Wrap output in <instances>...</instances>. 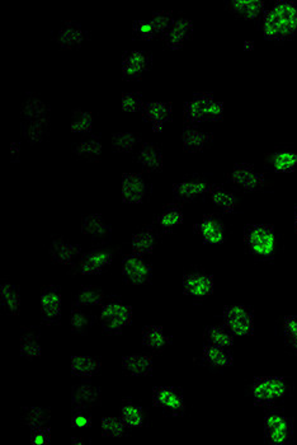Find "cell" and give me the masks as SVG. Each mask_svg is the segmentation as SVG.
<instances>
[{"instance_id": "6da1fadb", "label": "cell", "mask_w": 297, "mask_h": 445, "mask_svg": "<svg viewBox=\"0 0 297 445\" xmlns=\"http://www.w3.org/2000/svg\"><path fill=\"white\" fill-rule=\"evenodd\" d=\"M263 34L270 40H284L297 34L296 0H278L264 12Z\"/></svg>"}, {"instance_id": "7a4b0ae2", "label": "cell", "mask_w": 297, "mask_h": 445, "mask_svg": "<svg viewBox=\"0 0 297 445\" xmlns=\"http://www.w3.org/2000/svg\"><path fill=\"white\" fill-rule=\"evenodd\" d=\"M22 126L26 139L32 143H39L48 134L50 125V107L34 95H28L25 100L22 111Z\"/></svg>"}, {"instance_id": "3957f363", "label": "cell", "mask_w": 297, "mask_h": 445, "mask_svg": "<svg viewBox=\"0 0 297 445\" xmlns=\"http://www.w3.org/2000/svg\"><path fill=\"white\" fill-rule=\"evenodd\" d=\"M225 106L216 100L212 93L201 92L184 103L183 117L188 123H196L205 118H220L223 117Z\"/></svg>"}, {"instance_id": "277c9868", "label": "cell", "mask_w": 297, "mask_h": 445, "mask_svg": "<svg viewBox=\"0 0 297 445\" xmlns=\"http://www.w3.org/2000/svg\"><path fill=\"white\" fill-rule=\"evenodd\" d=\"M244 242L250 251L259 257L273 256L277 246L275 229L267 224H254L245 228Z\"/></svg>"}, {"instance_id": "5b68a950", "label": "cell", "mask_w": 297, "mask_h": 445, "mask_svg": "<svg viewBox=\"0 0 297 445\" xmlns=\"http://www.w3.org/2000/svg\"><path fill=\"white\" fill-rule=\"evenodd\" d=\"M99 320L106 331L118 332L132 321V308L121 301H111L102 307Z\"/></svg>"}, {"instance_id": "8992f818", "label": "cell", "mask_w": 297, "mask_h": 445, "mask_svg": "<svg viewBox=\"0 0 297 445\" xmlns=\"http://www.w3.org/2000/svg\"><path fill=\"white\" fill-rule=\"evenodd\" d=\"M287 383L282 378H258L251 385V396L257 404H268L284 397Z\"/></svg>"}, {"instance_id": "52a82bcc", "label": "cell", "mask_w": 297, "mask_h": 445, "mask_svg": "<svg viewBox=\"0 0 297 445\" xmlns=\"http://www.w3.org/2000/svg\"><path fill=\"white\" fill-rule=\"evenodd\" d=\"M223 321L233 335L248 336L254 331L253 315L243 306H230L223 309Z\"/></svg>"}, {"instance_id": "ba28073f", "label": "cell", "mask_w": 297, "mask_h": 445, "mask_svg": "<svg viewBox=\"0 0 297 445\" xmlns=\"http://www.w3.org/2000/svg\"><path fill=\"white\" fill-rule=\"evenodd\" d=\"M173 14L169 11H159L153 14L148 20H139L134 22L132 31L136 34L150 39L158 34H164L173 23Z\"/></svg>"}, {"instance_id": "9c48e42d", "label": "cell", "mask_w": 297, "mask_h": 445, "mask_svg": "<svg viewBox=\"0 0 297 445\" xmlns=\"http://www.w3.org/2000/svg\"><path fill=\"white\" fill-rule=\"evenodd\" d=\"M264 432L270 444H287L292 437V425L284 415L268 413L264 418Z\"/></svg>"}, {"instance_id": "30bf717a", "label": "cell", "mask_w": 297, "mask_h": 445, "mask_svg": "<svg viewBox=\"0 0 297 445\" xmlns=\"http://www.w3.org/2000/svg\"><path fill=\"white\" fill-rule=\"evenodd\" d=\"M230 178L235 185L244 190H259L265 185V176L262 172L257 171L251 165L240 163L233 168Z\"/></svg>"}, {"instance_id": "8fae6325", "label": "cell", "mask_w": 297, "mask_h": 445, "mask_svg": "<svg viewBox=\"0 0 297 445\" xmlns=\"http://www.w3.org/2000/svg\"><path fill=\"white\" fill-rule=\"evenodd\" d=\"M148 192L146 181L141 174L135 172H129L122 176L121 195L122 199L130 204H139L145 199Z\"/></svg>"}, {"instance_id": "7c38bea8", "label": "cell", "mask_w": 297, "mask_h": 445, "mask_svg": "<svg viewBox=\"0 0 297 445\" xmlns=\"http://www.w3.org/2000/svg\"><path fill=\"white\" fill-rule=\"evenodd\" d=\"M122 273L134 284H145L151 276V266L142 260L141 256L131 254L122 261Z\"/></svg>"}, {"instance_id": "4fadbf2b", "label": "cell", "mask_w": 297, "mask_h": 445, "mask_svg": "<svg viewBox=\"0 0 297 445\" xmlns=\"http://www.w3.org/2000/svg\"><path fill=\"white\" fill-rule=\"evenodd\" d=\"M172 103L163 102V101H150L144 103L142 106V115L151 123L153 129L156 131L162 130L164 125L167 123L169 117L172 115Z\"/></svg>"}, {"instance_id": "5bb4252c", "label": "cell", "mask_w": 297, "mask_h": 445, "mask_svg": "<svg viewBox=\"0 0 297 445\" xmlns=\"http://www.w3.org/2000/svg\"><path fill=\"white\" fill-rule=\"evenodd\" d=\"M151 57L146 51L142 50H131L122 56V74L129 78L139 76L148 68Z\"/></svg>"}, {"instance_id": "9a60e30c", "label": "cell", "mask_w": 297, "mask_h": 445, "mask_svg": "<svg viewBox=\"0 0 297 445\" xmlns=\"http://www.w3.org/2000/svg\"><path fill=\"white\" fill-rule=\"evenodd\" d=\"M183 292L186 294L202 298L212 293L214 290V278L207 274L184 275L182 280Z\"/></svg>"}, {"instance_id": "2e32d148", "label": "cell", "mask_w": 297, "mask_h": 445, "mask_svg": "<svg viewBox=\"0 0 297 445\" xmlns=\"http://www.w3.org/2000/svg\"><path fill=\"white\" fill-rule=\"evenodd\" d=\"M214 135L209 131L202 130L195 125H187L181 134L183 148L186 151H200L205 149L212 142Z\"/></svg>"}, {"instance_id": "e0dca14e", "label": "cell", "mask_w": 297, "mask_h": 445, "mask_svg": "<svg viewBox=\"0 0 297 445\" xmlns=\"http://www.w3.org/2000/svg\"><path fill=\"white\" fill-rule=\"evenodd\" d=\"M193 31V22L186 17L174 20L164 34V41L170 48H179Z\"/></svg>"}, {"instance_id": "ac0fdd59", "label": "cell", "mask_w": 297, "mask_h": 445, "mask_svg": "<svg viewBox=\"0 0 297 445\" xmlns=\"http://www.w3.org/2000/svg\"><path fill=\"white\" fill-rule=\"evenodd\" d=\"M115 254L109 249H95L84 254L81 261V273L83 275L97 274L113 260Z\"/></svg>"}, {"instance_id": "d6986e66", "label": "cell", "mask_w": 297, "mask_h": 445, "mask_svg": "<svg viewBox=\"0 0 297 445\" xmlns=\"http://www.w3.org/2000/svg\"><path fill=\"white\" fill-rule=\"evenodd\" d=\"M153 402L169 412H182L184 410V401L182 396L176 390L170 387H158L153 392Z\"/></svg>"}, {"instance_id": "ffe728a7", "label": "cell", "mask_w": 297, "mask_h": 445, "mask_svg": "<svg viewBox=\"0 0 297 445\" xmlns=\"http://www.w3.org/2000/svg\"><path fill=\"white\" fill-rule=\"evenodd\" d=\"M81 252V247L79 245L68 242L64 238H55L50 245L51 260L62 265H71Z\"/></svg>"}, {"instance_id": "44dd1931", "label": "cell", "mask_w": 297, "mask_h": 445, "mask_svg": "<svg viewBox=\"0 0 297 445\" xmlns=\"http://www.w3.org/2000/svg\"><path fill=\"white\" fill-rule=\"evenodd\" d=\"M195 229L197 233L202 237V240L207 243L219 245L225 240V229L223 226L214 217H205Z\"/></svg>"}, {"instance_id": "7402d4cb", "label": "cell", "mask_w": 297, "mask_h": 445, "mask_svg": "<svg viewBox=\"0 0 297 445\" xmlns=\"http://www.w3.org/2000/svg\"><path fill=\"white\" fill-rule=\"evenodd\" d=\"M87 32L81 25L74 22H67L56 34V41L62 48H73L81 45L85 40Z\"/></svg>"}, {"instance_id": "603a6c76", "label": "cell", "mask_w": 297, "mask_h": 445, "mask_svg": "<svg viewBox=\"0 0 297 445\" xmlns=\"http://www.w3.org/2000/svg\"><path fill=\"white\" fill-rule=\"evenodd\" d=\"M41 312L45 321L54 322L61 312V296L60 293L54 288L46 289L40 298Z\"/></svg>"}, {"instance_id": "cb8c5ba5", "label": "cell", "mask_w": 297, "mask_h": 445, "mask_svg": "<svg viewBox=\"0 0 297 445\" xmlns=\"http://www.w3.org/2000/svg\"><path fill=\"white\" fill-rule=\"evenodd\" d=\"M122 369L132 376H148L154 368L153 359L148 355L125 356L121 362Z\"/></svg>"}, {"instance_id": "d4e9b609", "label": "cell", "mask_w": 297, "mask_h": 445, "mask_svg": "<svg viewBox=\"0 0 297 445\" xmlns=\"http://www.w3.org/2000/svg\"><path fill=\"white\" fill-rule=\"evenodd\" d=\"M81 231L93 238H104L111 233V226L101 214H89L81 220Z\"/></svg>"}, {"instance_id": "484cf974", "label": "cell", "mask_w": 297, "mask_h": 445, "mask_svg": "<svg viewBox=\"0 0 297 445\" xmlns=\"http://www.w3.org/2000/svg\"><path fill=\"white\" fill-rule=\"evenodd\" d=\"M137 159L145 168H148L150 171H159L162 170L164 165V158H163L160 148L150 143L142 145L141 149L137 154Z\"/></svg>"}, {"instance_id": "4316f807", "label": "cell", "mask_w": 297, "mask_h": 445, "mask_svg": "<svg viewBox=\"0 0 297 445\" xmlns=\"http://www.w3.org/2000/svg\"><path fill=\"white\" fill-rule=\"evenodd\" d=\"M101 362L92 356H73L70 360V370L79 377H92L101 369Z\"/></svg>"}, {"instance_id": "83f0119b", "label": "cell", "mask_w": 297, "mask_h": 445, "mask_svg": "<svg viewBox=\"0 0 297 445\" xmlns=\"http://www.w3.org/2000/svg\"><path fill=\"white\" fill-rule=\"evenodd\" d=\"M101 390L92 384H79L71 393V404L75 407L90 406L99 401Z\"/></svg>"}, {"instance_id": "f1b7e54d", "label": "cell", "mask_w": 297, "mask_h": 445, "mask_svg": "<svg viewBox=\"0 0 297 445\" xmlns=\"http://www.w3.org/2000/svg\"><path fill=\"white\" fill-rule=\"evenodd\" d=\"M209 186L203 179H189L173 185V193L179 199H193L203 192L209 191Z\"/></svg>"}, {"instance_id": "f546056e", "label": "cell", "mask_w": 297, "mask_h": 445, "mask_svg": "<svg viewBox=\"0 0 297 445\" xmlns=\"http://www.w3.org/2000/svg\"><path fill=\"white\" fill-rule=\"evenodd\" d=\"M156 245V234L153 229L146 228L132 237L131 240V251L136 256L150 254Z\"/></svg>"}, {"instance_id": "4dcf8cb0", "label": "cell", "mask_w": 297, "mask_h": 445, "mask_svg": "<svg viewBox=\"0 0 297 445\" xmlns=\"http://www.w3.org/2000/svg\"><path fill=\"white\" fill-rule=\"evenodd\" d=\"M229 7L235 13L254 20L264 13L265 3L263 0H233L230 1Z\"/></svg>"}, {"instance_id": "1f68e13d", "label": "cell", "mask_w": 297, "mask_h": 445, "mask_svg": "<svg viewBox=\"0 0 297 445\" xmlns=\"http://www.w3.org/2000/svg\"><path fill=\"white\" fill-rule=\"evenodd\" d=\"M209 193L214 204L223 212H234L237 209V196L229 190L223 189L221 186H209Z\"/></svg>"}, {"instance_id": "d6a6232c", "label": "cell", "mask_w": 297, "mask_h": 445, "mask_svg": "<svg viewBox=\"0 0 297 445\" xmlns=\"http://www.w3.org/2000/svg\"><path fill=\"white\" fill-rule=\"evenodd\" d=\"M142 343L153 350H162L170 343V337L165 335L159 326H148L142 329Z\"/></svg>"}, {"instance_id": "836d02e7", "label": "cell", "mask_w": 297, "mask_h": 445, "mask_svg": "<svg viewBox=\"0 0 297 445\" xmlns=\"http://www.w3.org/2000/svg\"><path fill=\"white\" fill-rule=\"evenodd\" d=\"M270 167L278 172H292L297 168V151H275L268 157Z\"/></svg>"}, {"instance_id": "e575fe53", "label": "cell", "mask_w": 297, "mask_h": 445, "mask_svg": "<svg viewBox=\"0 0 297 445\" xmlns=\"http://www.w3.org/2000/svg\"><path fill=\"white\" fill-rule=\"evenodd\" d=\"M202 355L203 359L214 367L223 368V367H229L233 363V355L226 350V348H221L212 343L203 349Z\"/></svg>"}, {"instance_id": "d590c367", "label": "cell", "mask_w": 297, "mask_h": 445, "mask_svg": "<svg viewBox=\"0 0 297 445\" xmlns=\"http://www.w3.org/2000/svg\"><path fill=\"white\" fill-rule=\"evenodd\" d=\"M0 303L9 313L17 315L20 309V292L12 284H1L0 285Z\"/></svg>"}, {"instance_id": "8d00e7d4", "label": "cell", "mask_w": 297, "mask_h": 445, "mask_svg": "<svg viewBox=\"0 0 297 445\" xmlns=\"http://www.w3.org/2000/svg\"><path fill=\"white\" fill-rule=\"evenodd\" d=\"M101 139L98 137H89L83 139L74 146V153L79 157L95 158L98 157L102 153Z\"/></svg>"}, {"instance_id": "74e56055", "label": "cell", "mask_w": 297, "mask_h": 445, "mask_svg": "<svg viewBox=\"0 0 297 445\" xmlns=\"http://www.w3.org/2000/svg\"><path fill=\"white\" fill-rule=\"evenodd\" d=\"M22 418L25 424L27 425L31 430H34L48 424L50 413L40 407H28L22 412Z\"/></svg>"}, {"instance_id": "f35d334b", "label": "cell", "mask_w": 297, "mask_h": 445, "mask_svg": "<svg viewBox=\"0 0 297 445\" xmlns=\"http://www.w3.org/2000/svg\"><path fill=\"white\" fill-rule=\"evenodd\" d=\"M20 351L22 356H25L27 359L40 357L42 349H41L40 341H39L37 336H34L32 332L23 334L20 340Z\"/></svg>"}, {"instance_id": "ab89813d", "label": "cell", "mask_w": 297, "mask_h": 445, "mask_svg": "<svg viewBox=\"0 0 297 445\" xmlns=\"http://www.w3.org/2000/svg\"><path fill=\"white\" fill-rule=\"evenodd\" d=\"M140 137L132 131H120L112 137V146L117 151H130L139 143Z\"/></svg>"}, {"instance_id": "60d3db41", "label": "cell", "mask_w": 297, "mask_h": 445, "mask_svg": "<svg viewBox=\"0 0 297 445\" xmlns=\"http://www.w3.org/2000/svg\"><path fill=\"white\" fill-rule=\"evenodd\" d=\"M95 123V116L92 112L84 110H76L73 114L70 121V129L76 132H87L92 130Z\"/></svg>"}, {"instance_id": "b9f144b4", "label": "cell", "mask_w": 297, "mask_h": 445, "mask_svg": "<svg viewBox=\"0 0 297 445\" xmlns=\"http://www.w3.org/2000/svg\"><path fill=\"white\" fill-rule=\"evenodd\" d=\"M183 212L178 206H169L158 218V224L164 229H172L183 221Z\"/></svg>"}, {"instance_id": "7bdbcfd3", "label": "cell", "mask_w": 297, "mask_h": 445, "mask_svg": "<svg viewBox=\"0 0 297 445\" xmlns=\"http://www.w3.org/2000/svg\"><path fill=\"white\" fill-rule=\"evenodd\" d=\"M121 418L129 427H139L144 423V413L135 404H126L122 407Z\"/></svg>"}, {"instance_id": "ee69618b", "label": "cell", "mask_w": 297, "mask_h": 445, "mask_svg": "<svg viewBox=\"0 0 297 445\" xmlns=\"http://www.w3.org/2000/svg\"><path fill=\"white\" fill-rule=\"evenodd\" d=\"M206 337H207L209 343L221 346V348H229L234 343L233 334L226 329H220V327H211V329H207Z\"/></svg>"}, {"instance_id": "f6af8a7d", "label": "cell", "mask_w": 297, "mask_h": 445, "mask_svg": "<svg viewBox=\"0 0 297 445\" xmlns=\"http://www.w3.org/2000/svg\"><path fill=\"white\" fill-rule=\"evenodd\" d=\"M103 298H104V295L99 289L87 287V288L81 289V292L78 293L75 304L76 306H95V304L102 303Z\"/></svg>"}, {"instance_id": "bcb514c9", "label": "cell", "mask_w": 297, "mask_h": 445, "mask_svg": "<svg viewBox=\"0 0 297 445\" xmlns=\"http://www.w3.org/2000/svg\"><path fill=\"white\" fill-rule=\"evenodd\" d=\"M129 426L123 423L122 418H102L101 429L103 434L109 437H122Z\"/></svg>"}, {"instance_id": "7dc6e473", "label": "cell", "mask_w": 297, "mask_h": 445, "mask_svg": "<svg viewBox=\"0 0 297 445\" xmlns=\"http://www.w3.org/2000/svg\"><path fill=\"white\" fill-rule=\"evenodd\" d=\"M282 329L287 338V343L297 352V317L293 315L286 317L282 323Z\"/></svg>"}, {"instance_id": "c3c4849f", "label": "cell", "mask_w": 297, "mask_h": 445, "mask_svg": "<svg viewBox=\"0 0 297 445\" xmlns=\"http://www.w3.org/2000/svg\"><path fill=\"white\" fill-rule=\"evenodd\" d=\"M70 329L75 334H81L83 331H85V329L89 326V318L87 315H84L81 312V309L74 308L70 313Z\"/></svg>"}, {"instance_id": "681fc988", "label": "cell", "mask_w": 297, "mask_h": 445, "mask_svg": "<svg viewBox=\"0 0 297 445\" xmlns=\"http://www.w3.org/2000/svg\"><path fill=\"white\" fill-rule=\"evenodd\" d=\"M142 106H144V101L139 93L127 92L122 95L121 107L123 110L132 112V111L141 110Z\"/></svg>"}, {"instance_id": "f907efd6", "label": "cell", "mask_w": 297, "mask_h": 445, "mask_svg": "<svg viewBox=\"0 0 297 445\" xmlns=\"http://www.w3.org/2000/svg\"><path fill=\"white\" fill-rule=\"evenodd\" d=\"M50 430H48L46 426H42V427H37L34 429L31 432V441L34 444H48L50 441Z\"/></svg>"}, {"instance_id": "816d5d0a", "label": "cell", "mask_w": 297, "mask_h": 445, "mask_svg": "<svg viewBox=\"0 0 297 445\" xmlns=\"http://www.w3.org/2000/svg\"><path fill=\"white\" fill-rule=\"evenodd\" d=\"M92 423V420L84 415V413H75L71 418V424L73 426H78V427H87Z\"/></svg>"}, {"instance_id": "f5cc1de1", "label": "cell", "mask_w": 297, "mask_h": 445, "mask_svg": "<svg viewBox=\"0 0 297 445\" xmlns=\"http://www.w3.org/2000/svg\"><path fill=\"white\" fill-rule=\"evenodd\" d=\"M9 154H11V157L13 158V159H17V158L20 157V143H17V142H13V143H11V145H9Z\"/></svg>"}, {"instance_id": "db71d44e", "label": "cell", "mask_w": 297, "mask_h": 445, "mask_svg": "<svg viewBox=\"0 0 297 445\" xmlns=\"http://www.w3.org/2000/svg\"><path fill=\"white\" fill-rule=\"evenodd\" d=\"M253 46H254V43L250 40H247V41L244 42V48H251Z\"/></svg>"}, {"instance_id": "11a10c76", "label": "cell", "mask_w": 297, "mask_h": 445, "mask_svg": "<svg viewBox=\"0 0 297 445\" xmlns=\"http://www.w3.org/2000/svg\"><path fill=\"white\" fill-rule=\"evenodd\" d=\"M71 443H73V444H84V440H79V439H71Z\"/></svg>"}, {"instance_id": "9f6ffc18", "label": "cell", "mask_w": 297, "mask_h": 445, "mask_svg": "<svg viewBox=\"0 0 297 445\" xmlns=\"http://www.w3.org/2000/svg\"><path fill=\"white\" fill-rule=\"evenodd\" d=\"M295 228H296V231H297V209H296V212H295Z\"/></svg>"}]
</instances>
